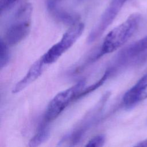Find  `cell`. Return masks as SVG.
Wrapping results in <instances>:
<instances>
[{
  "mask_svg": "<svg viewBox=\"0 0 147 147\" xmlns=\"http://www.w3.org/2000/svg\"><path fill=\"white\" fill-rule=\"evenodd\" d=\"M140 21L141 15L138 13H134L123 22L112 29L105 38L95 59L116 51L126 43L136 32Z\"/></svg>",
  "mask_w": 147,
  "mask_h": 147,
  "instance_id": "1",
  "label": "cell"
},
{
  "mask_svg": "<svg viewBox=\"0 0 147 147\" xmlns=\"http://www.w3.org/2000/svg\"><path fill=\"white\" fill-rule=\"evenodd\" d=\"M146 98H147V83L140 88V89L138 90L137 94L136 95L134 99V101H133L134 106L137 104L138 102L146 99Z\"/></svg>",
  "mask_w": 147,
  "mask_h": 147,
  "instance_id": "15",
  "label": "cell"
},
{
  "mask_svg": "<svg viewBox=\"0 0 147 147\" xmlns=\"http://www.w3.org/2000/svg\"><path fill=\"white\" fill-rule=\"evenodd\" d=\"M32 6L26 3L15 12L11 23L6 29L4 41L9 45H14L23 40L30 28Z\"/></svg>",
  "mask_w": 147,
  "mask_h": 147,
  "instance_id": "2",
  "label": "cell"
},
{
  "mask_svg": "<svg viewBox=\"0 0 147 147\" xmlns=\"http://www.w3.org/2000/svg\"><path fill=\"white\" fill-rule=\"evenodd\" d=\"M84 24L76 22L64 33L60 40L51 47L41 57L45 64L55 62L64 52L69 49L82 34Z\"/></svg>",
  "mask_w": 147,
  "mask_h": 147,
  "instance_id": "3",
  "label": "cell"
},
{
  "mask_svg": "<svg viewBox=\"0 0 147 147\" xmlns=\"http://www.w3.org/2000/svg\"><path fill=\"white\" fill-rule=\"evenodd\" d=\"M147 83V73L144 74L138 82L128 91H127L123 97V103L127 108H130L134 106L133 101L136 95L140 88Z\"/></svg>",
  "mask_w": 147,
  "mask_h": 147,
  "instance_id": "10",
  "label": "cell"
},
{
  "mask_svg": "<svg viewBox=\"0 0 147 147\" xmlns=\"http://www.w3.org/2000/svg\"><path fill=\"white\" fill-rule=\"evenodd\" d=\"M60 0H47V9L56 5H58L57 3Z\"/></svg>",
  "mask_w": 147,
  "mask_h": 147,
  "instance_id": "17",
  "label": "cell"
},
{
  "mask_svg": "<svg viewBox=\"0 0 147 147\" xmlns=\"http://www.w3.org/2000/svg\"><path fill=\"white\" fill-rule=\"evenodd\" d=\"M8 45L2 38L0 40V68L5 67L9 63L10 55Z\"/></svg>",
  "mask_w": 147,
  "mask_h": 147,
  "instance_id": "13",
  "label": "cell"
},
{
  "mask_svg": "<svg viewBox=\"0 0 147 147\" xmlns=\"http://www.w3.org/2000/svg\"><path fill=\"white\" fill-rule=\"evenodd\" d=\"M105 136L103 134L97 135L92 138L86 145V146H102L105 142Z\"/></svg>",
  "mask_w": 147,
  "mask_h": 147,
  "instance_id": "14",
  "label": "cell"
},
{
  "mask_svg": "<svg viewBox=\"0 0 147 147\" xmlns=\"http://www.w3.org/2000/svg\"><path fill=\"white\" fill-rule=\"evenodd\" d=\"M48 10L56 20L63 24L72 25L78 22L79 16L77 14L59 8L58 5L48 9Z\"/></svg>",
  "mask_w": 147,
  "mask_h": 147,
  "instance_id": "9",
  "label": "cell"
},
{
  "mask_svg": "<svg viewBox=\"0 0 147 147\" xmlns=\"http://www.w3.org/2000/svg\"><path fill=\"white\" fill-rule=\"evenodd\" d=\"M146 49L147 36L134 42L122 50L117 57L116 62L118 64H125Z\"/></svg>",
  "mask_w": 147,
  "mask_h": 147,
  "instance_id": "7",
  "label": "cell"
},
{
  "mask_svg": "<svg viewBox=\"0 0 147 147\" xmlns=\"http://www.w3.org/2000/svg\"><path fill=\"white\" fill-rule=\"evenodd\" d=\"M47 123L48 122L44 121V122L41 124L37 133L29 141L28 145L29 146H38L48 138L50 134V130L47 125Z\"/></svg>",
  "mask_w": 147,
  "mask_h": 147,
  "instance_id": "11",
  "label": "cell"
},
{
  "mask_svg": "<svg viewBox=\"0 0 147 147\" xmlns=\"http://www.w3.org/2000/svg\"><path fill=\"white\" fill-rule=\"evenodd\" d=\"M127 0H112L100 18L90 32L87 41L91 43L95 41L104 33L109 25L113 22L122 6Z\"/></svg>",
  "mask_w": 147,
  "mask_h": 147,
  "instance_id": "6",
  "label": "cell"
},
{
  "mask_svg": "<svg viewBox=\"0 0 147 147\" xmlns=\"http://www.w3.org/2000/svg\"><path fill=\"white\" fill-rule=\"evenodd\" d=\"M110 92L105 93L97 105L91 111L89 112L85 118L83 119L82 122L76 128H75L72 132L66 135L65 137L61 140L59 144L68 143L69 145H74L79 143L87 130L96 120L99 114L102 111L103 107L110 96Z\"/></svg>",
  "mask_w": 147,
  "mask_h": 147,
  "instance_id": "5",
  "label": "cell"
},
{
  "mask_svg": "<svg viewBox=\"0 0 147 147\" xmlns=\"http://www.w3.org/2000/svg\"><path fill=\"white\" fill-rule=\"evenodd\" d=\"M17 0H0V11L2 13L11 7Z\"/></svg>",
  "mask_w": 147,
  "mask_h": 147,
  "instance_id": "16",
  "label": "cell"
},
{
  "mask_svg": "<svg viewBox=\"0 0 147 147\" xmlns=\"http://www.w3.org/2000/svg\"><path fill=\"white\" fill-rule=\"evenodd\" d=\"M85 80H80L72 87L59 92L50 101L46 110L44 121L49 122L56 119L83 89Z\"/></svg>",
  "mask_w": 147,
  "mask_h": 147,
  "instance_id": "4",
  "label": "cell"
},
{
  "mask_svg": "<svg viewBox=\"0 0 147 147\" xmlns=\"http://www.w3.org/2000/svg\"><path fill=\"white\" fill-rule=\"evenodd\" d=\"M113 72V70L111 68L107 69L105 71V72L104 73L103 76L96 82H95L94 84L90 85L88 87H87V88H86L84 89H83L80 92V93L78 94V95L77 96V99H79V98H82V97H83V96H84L85 95H86L87 94H88L90 92L94 91L95 90L98 88L99 87L102 86L104 83V82L107 80V79L109 78L110 75Z\"/></svg>",
  "mask_w": 147,
  "mask_h": 147,
  "instance_id": "12",
  "label": "cell"
},
{
  "mask_svg": "<svg viewBox=\"0 0 147 147\" xmlns=\"http://www.w3.org/2000/svg\"><path fill=\"white\" fill-rule=\"evenodd\" d=\"M45 63L41 57L36 61L30 67L26 74L13 87L12 92L18 93L36 80L42 74Z\"/></svg>",
  "mask_w": 147,
  "mask_h": 147,
  "instance_id": "8",
  "label": "cell"
},
{
  "mask_svg": "<svg viewBox=\"0 0 147 147\" xmlns=\"http://www.w3.org/2000/svg\"><path fill=\"white\" fill-rule=\"evenodd\" d=\"M136 146H146L147 147V138L141 142H138L137 145H136Z\"/></svg>",
  "mask_w": 147,
  "mask_h": 147,
  "instance_id": "18",
  "label": "cell"
}]
</instances>
